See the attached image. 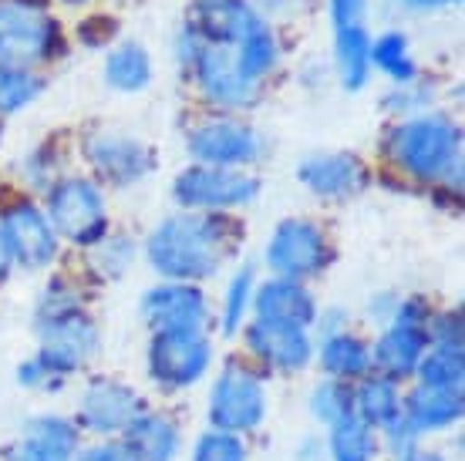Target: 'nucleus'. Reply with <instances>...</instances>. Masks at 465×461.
I'll use <instances>...</instances> for the list:
<instances>
[{
    "instance_id": "obj_20",
    "label": "nucleus",
    "mask_w": 465,
    "mask_h": 461,
    "mask_svg": "<svg viewBox=\"0 0 465 461\" xmlns=\"http://www.w3.org/2000/svg\"><path fill=\"white\" fill-rule=\"evenodd\" d=\"M297 175L314 196L327 199L358 196L368 185V172L354 155H314V159L303 162Z\"/></svg>"
},
{
    "instance_id": "obj_7",
    "label": "nucleus",
    "mask_w": 465,
    "mask_h": 461,
    "mask_svg": "<svg viewBox=\"0 0 465 461\" xmlns=\"http://www.w3.org/2000/svg\"><path fill=\"white\" fill-rule=\"evenodd\" d=\"M210 368V344L203 330H163L149 344V374L169 391L196 384Z\"/></svg>"
},
{
    "instance_id": "obj_19",
    "label": "nucleus",
    "mask_w": 465,
    "mask_h": 461,
    "mask_svg": "<svg viewBox=\"0 0 465 461\" xmlns=\"http://www.w3.org/2000/svg\"><path fill=\"white\" fill-rule=\"evenodd\" d=\"M246 344L256 358L280 370H301L311 360V337L303 327H287V323L256 320L246 330Z\"/></svg>"
},
{
    "instance_id": "obj_17",
    "label": "nucleus",
    "mask_w": 465,
    "mask_h": 461,
    "mask_svg": "<svg viewBox=\"0 0 465 461\" xmlns=\"http://www.w3.org/2000/svg\"><path fill=\"white\" fill-rule=\"evenodd\" d=\"M78 431L58 415H45L27 421L24 435L14 441L4 461H74Z\"/></svg>"
},
{
    "instance_id": "obj_21",
    "label": "nucleus",
    "mask_w": 465,
    "mask_h": 461,
    "mask_svg": "<svg viewBox=\"0 0 465 461\" xmlns=\"http://www.w3.org/2000/svg\"><path fill=\"white\" fill-rule=\"evenodd\" d=\"M256 313L260 320L287 323V327H307L317 317L314 297L297 280H270L256 293Z\"/></svg>"
},
{
    "instance_id": "obj_9",
    "label": "nucleus",
    "mask_w": 465,
    "mask_h": 461,
    "mask_svg": "<svg viewBox=\"0 0 465 461\" xmlns=\"http://www.w3.org/2000/svg\"><path fill=\"white\" fill-rule=\"evenodd\" d=\"M327 263V240L314 222L283 220L267 242V266L280 280L314 277Z\"/></svg>"
},
{
    "instance_id": "obj_34",
    "label": "nucleus",
    "mask_w": 465,
    "mask_h": 461,
    "mask_svg": "<svg viewBox=\"0 0 465 461\" xmlns=\"http://www.w3.org/2000/svg\"><path fill=\"white\" fill-rule=\"evenodd\" d=\"M193 461H246V448L230 431H210L196 441Z\"/></svg>"
},
{
    "instance_id": "obj_29",
    "label": "nucleus",
    "mask_w": 465,
    "mask_h": 461,
    "mask_svg": "<svg viewBox=\"0 0 465 461\" xmlns=\"http://www.w3.org/2000/svg\"><path fill=\"white\" fill-rule=\"evenodd\" d=\"M371 64L381 68L395 84H408L415 78V64L408 58V41L398 31H384L371 41Z\"/></svg>"
},
{
    "instance_id": "obj_13",
    "label": "nucleus",
    "mask_w": 465,
    "mask_h": 461,
    "mask_svg": "<svg viewBox=\"0 0 465 461\" xmlns=\"http://www.w3.org/2000/svg\"><path fill=\"white\" fill-rule=\"evenodd\" d=\"M142 313L155 334L163 330H203L206 297L193 283H165L145 293Z\"/></svg>"
},
{
    "instance_id": "obj_18",
    "label": "nucleus",
    "mask_w": 465,
    "mask_h": 461,
    "mask_svg": "<svg viewBox=\"0 0 465 461\" xmlns=\"http://www.w3.org/2000/svg\"><path fill=\"white\" fill-rule=\"evenodd\" d=\"M429 323H415V320H401V317H391L388 330L381 334V340L374 344L371 360L384 370V378H408L415 374L425 358V347H429Z\"/></svg>"
},
{
    "instance_id": "obj_10",
    "label": "nucleus",
    "mask_w": 465,
    "mask_h": 461,
    "mask_svg": "<svg viewBox=\"0 0 465 461\" xmlns=\"http://www.w3.org/2000/svg\"><path fill=\"white\" fill-rule=\"evenodd\" d=\"M196 78L203 84V92L210 94L213 102L226 104V108H246V104L256 102L260 94V84H256L250 74L240 64V54L232 44H213V41H203L196 61Z\"/></svg>"
},
{
    "instance_id": "obj_28",
    "label": "nucleus",
    "mask_w": 465,
    "mask_h": 461,
    "mask_svg": "<svg viewBox=\"0 0 465 461\" xmlns=\"http://www.w3.org/2000/svg\"><path fill=\"white\" fill-rule=\"evenodd\" d=\"M331 458L334 461H371L378 445H374V427H368L358 415L344 417L331 425Z\"/></svg>"
},
{
    "instance_id": "obj_40",
    "label": "nucleus",
    "mask_w": 465,
    "mask_h": 461,
    "mask_svg": "<svg viewBox=\"0 0 465 461\" xmlns=\"http://www.w3.org/2000/svg\"><path fill=\"white\" fill-rule=\"evenodd\" d=\"M14 263V253H11V242H7V232H4V222H0V280L7 277V270Z\"/></svg>"
},
{
    "instance_id": "obj_6",
    "label": "nucleus",
    "mask_w": 465,
    "mask_h": 461,
    "mask_svg": "<svg viewBox=\"0 0 465 461\" xmlns=\"http://www.w3.org/2000/svg\"><path fill=\"white\" fill-rule=\"evenodd\" d=\"M267 415V391L263 381L243 364H230L223 370L210 394V421L216 431H253Z\"/></svg>"
},
{
    "instance_id": "obj_4",
    "label": "nucleus",
    "mask_w": 465,
    "mask_h": 461,
    "mask_svg": "<svg viewBox=\"0 0 465 461\" xmlns=\"http://www.w3.org/2000/svg\"><path fill=\"white\" fill-rule=\"evenodd\" d=\"M58 51V24L41 4L7 0L0 4V64L27 68Z\"/></svg>"
},
{
    "instance_id": "obj_1",
    "label": "nucleus",
    "mask_w": 465,
    "mask_h": 461,
    "mask_svg": "<svg viewBox=\"0 0 465 461\" xmlns=\"http://www.w3.org/2000/svg\"><path fill=\"white\" fill-rule=\"evenodd\" d=\"M243 232L226 216H173L145 242L149 263L173 283L213 277Z\"/></svg>"
},
{
    "instance_id": "obj_35",
    "label": "nucleus",
    "mask_w": 465,
    "mask_h": 461,
    "mask_svg": "<svg viewBox=\"0 0 465 461\" xmlns=\"http://www.w3.org/2000/svg\"><path fill=\"white\" fill-rule=\"evenodd\" d=\"M132 242L115 240V242H98V253H94V266L102 270V277H122L125 263L132 260Z\"/></svg>"
},
{
    "instance_id": "obj_23",
    "label": "nucleus",
    "mask_w": 465,
    "mask_h": 461,
    "mask_svg": "<svg viewBox=\"0 0 465 461\" xmlns=\"http://www.w3.org/2000/svg\"><path fill=\"white\" fill-rule=\"evenodd\" d=\"M125 448L135 461H173L179 451V431L163 415H139L125 427Z\"/></svg>"
},
{
    "instance_id": "obj_42",
    "label": "nucleus",
    "mask_w": 465,
    "mask_h": 461,
    "mask_svg": "<svg viewBox=\"0 0 465 461\" xmlns=\"http://www.w3.org/2000/svg\"><path fill=\"white\" fill-rule=\"evenodd\" d=\"M401 461H442L439 455H421V451H411V455H405Z\"/></svg>"
},
{
    "instance_id": "obj_14",
    "label": "nucleus",
    "mask_w": 465,
    "mask_h": 461,
    "mask_svg": "<svg viewBox=\"0 0 465 461\" xmlns=\"http://www.w3.org/2000/svg\"><path fill=\"white\" fill-rule=\"evenodd\" d=\"M4 232H7V242H11V253L17 263L24 266H45L54 260L58 253V232L47 222V216L31 202H21V206L7 209L4 216Z\"/></svg>"
},
{
    "instance_id": "obj_24",
    "label": "nucleus",
    "mask_w": 465,
    "mask_h": 461,
    "mask_svg": "<svg viewBox=\"0 0 465 461\" xmlns=\"http://www.w3.org/2000/svg\"><path fill=\"white\" fill-rule=\"evenodd\" d=\"M334 51H338V71L344 88H351V92L364 88L368 71H371V37L364 34V24L338 27Z\"/></svg>"
},
{
    "instance_id": "obj_43",
    "label": "nucleus",
    "mask_w": 465,
    "mask_h": 461,
    "mask_svg": "<svg viewBox=\"0 0 465 461\" xmlns=\"http://www.w3.org/2000/svg\"><path fill=\"white\" fill-rule=\"evenodd\" d=\"M64 4H82V0H64Z\"/></svg>"
},
{
    "instance_id": "obj_36",
    "label": "nucleus",
    "mask_w": 465,
    "mask_h": 461,
    "mask_svg": "<svg viewBox=\"0 0 465 461\" xmlns=\"http://www.w3.org/2000/svg\"><path fill=\"white\" fill-rule=\"evenodd\" d=\"M425 102H429V94L415 92L411 81H408V84H395V92L384 98V108H388V112H398V115H408V112H421Z\"/></svg>"
},
{
    "instance_id": "obj_2",
    "label": "nucleus",
    "mask_w": 465,
    "mask_h": 461,
    "mask_svg": "<svg viewBox=\"0 0 465 461\" xmlns=\"http://www.w3.org/2000/svg\"><path fill=\"white\" fill-rule=\"evenodd\" d=\"M41 334H45V350H41V364L47 374H68L78 370L84 360L94 354L98 347V334H94V323L88 320L78 307V300L58 289L47 293V300L41 303Z\"/></svg>"
},
{
    "instance_id": "obj_27",
    "label": "nucleus",
    "mask_w": 465,
    "mask_h": 461,
    "mask_svg": "<svg viewBox=\"0 0 465 461\" xmlns=\"http://www.w3.org/2000/svg\"><path fill=\"white\" fill-rule=\"evenodd\" d=\"M321 364L331 378H341V381H348V378H361L368 364H371V350L361 344L358 337H348V334H334V337H324V347H321Z\"/></svg>"
},
{
    "instance_id": "obj_38",
    "label": "nucleus",
    "mask_w": 465,
    "mask_h": 461,
    "mask_svg": "<svg viewBox=\"0 0 465 461\" xmlns=\"http://www.w3.org/2000/svg\"><path fill=\"white\" fill-rule=\"evenodd\" d=\"M435 344H449V347H462V313H449L439 320V327L431 330Z\"/></svg>"
},
{
    "instance_id": "obj_3",
    "label": "nucleus",
    "mask_w": 465,
    "mask_h": 461,
    "mask_svg": "<svg viewBox=\"0 0 465 461\" xmlns=\"http://www.w3.org/2000/svg\"><path fill=\"white\" fill-rule=\"evenodd\" d=\"M388 149L405 172L419 179H439L459 165V132L445 115H421L395 128Z\"/></svg>"
},
{
    "instance_id": "obj_33",
    "label": "nucleus",
    "mask_w": 465,
    "mask_h": 461,
    "mask_svg": "<svg viewBox=\"0 0 465 461\" xmlns=\"http://www.w3.org/2000/svg\"><path fill=\"white\" fill-rule=\"evenodd\" d=\"M253 300V273L250 266H243L230 283V293H226V310H223V330L226 334H236V327L243 320L246 307Z\"/></svg>"
},
{
    "instance_id": "obj_8",
    "label": "nucleus",
    "mask_w": 465,
    "mask_h": 461,
    "mask_svg": "<svg viewBox=\"0 0 465 461\" xmlns=\"http://www.w3.org/2000/svg\"><path fill=\"white\" fill-rule=\"evenodd\" d=\"M253 175L240 169H223V165H193L175 179L173 196L186 209H230L243 206L256 196Z\"/></svg>"
},
{
    "instance_id": "obj_16",
    "label": "nucleus",
    "mask_w": 465,
    "mask_h": 461,
    "mask_svg": "<svg viewBox=\"0 0 465 461\" xmlns=\"http://www.w3.org/2000/svg\"><path fill=\"white\" fill-rule=\"evenodd\" d=\"M267 24L246 0H196V34L213 44H243Z\"/></svg>"
},
{
    "instance_id": "obj_26",
    "label": "nucleus",
    "mask_w": 465,
    "mask_h": 461,
    "mask_svg": "<svg viewBox=\"0 0 465 461\" xmlns=\"http://www.w3.org/2000/svg\"><path fill=\"white\" fill-rule=\"evenodd\" d=\"M152 81V61L142 44L115 47L105 61V84L112 92H142Z\"/></svg>"
},
{
    "instance_id": "obj_22",
    "label": "nucleus",
    "mask_w": 465,
    "mask_h": 461,
    "mask_svg": "<svg viewBox=\"0 0 465 461\" xmlns=\"http://www.w3.org/2000/svg\"><path fill=\"white\" fill-rule=\"evenodd\" d=\"M462 417V387H421L411 394L401 407V421H405L415 435L445 427Z\"/></svg>"
},
{
    "instance_id": "obj_12",
    "label": "nucleus",
    "mask_w": 465,
    "mask_h": 461,
    "mask_svg": "<svg viewBox=\"0 0 465 461\" xmlns=\"http://www.w3.org/2000/svg\"><path fill=\"white\" fill-rule=\"evenodd\" d=\"M189 152L199 165H246L260 155V139L253 128L240 122H206L189 135Z\"/></svg>"
},
{
    "instance_id": "obj_11",
    "label": "nucleus",
    "mask_w": 465,
    "mask_h": 461,
    "mask_svg": "<svg viewBox=\"0 0 465 461\" xmlns=\"http://www.w3.org/2000/svg\"><path fill=\"white\" fill-rule=\"evenodd\" d=\"M142 415V397L128 384L122 381H92L84 387L82 404H78V421L88 431L98 435H112V431H125L135 417Z\"/></svg>"
},
{
    "instance_id": "obj_30",
    "label": "nucleus",
    "mask_w": 465,
    "mask_h": 461,
    "mask_svg": "<svg viewBox=\"0 0 465 461\" xmlns=\"http://www.w3.org/2000/svg\"><path fill=\"white\" fill-rule=\"evenodd\" d=\"M421 387H462V347L435 344L419 364Z\"/></svg>"
},
{
    "instance_id": "obj_15",
    "label": "nucleus",
    "mask_w": 465,
    "mask_h": 461,
    "mask_svg": "<svg viewBox=\"0 0 465 461\" xmlns=\"http://www.w3.org/2000/svg\"><path fill=\"white\" fill-rule=\"evenodd\" d=\"M88 162L94 165V172L102 175L112 185H132L139 182L142 175H149L152 169V152L142 145L139 139H128V135H94L88 145Z\"/></svg>"
},
{
    "instance_id": "obj_32",
    "label": "nucleus",
    "mask_w": 465,
    "mask_h": 461,
    "mask_svg": "<svg viewBox=\"0 0 465 461\" xmlns=\"http://www.w3.org/2000/svg\"><path fill=\"white\" fill-rule=\"evenodd\" d=\"M311 411L324 425H338L344 417L354 415V391L344 381H324L317 384L311 394Z\"/></svg>"
},
{
    "instance_id": "obj_41",
    "label": "nucleus",
    "mask_w": 465,
    "mask_h": 461,
    "mask_svg": "<svg viewBox=\"0 0 465 461\" xmlns=\"http://www.w3.org/2000/svg\"><path fill=\"white\" fill-rule=\"evenodd\" d=\"M405 7H415V11H439V7H452L459 0H398Z\"/></svg>"
},
{
    "instance_id": "obj_39",
    "label": "nucleus",
    "mask_w": 465,
    "mask_h": 461,
    "mask_svg": "<svg viewBox=\"0 0 465 461\" xmlns=\"http://www.w3.org/2000/svg\"><path fill=\"white\" fill-rule=\"evenodd\" d=\"M78 461H135V455L125 445H94Z\"/></svg>"
},
{
    "instance_id": "obj_37",
    "label": "nucleus",
    "mask_w": 465,
    "mask_h": 461,
    "mask_svg": "<svg viewBox=\"0 0 465 461\" xmlns=\"http://www.w3.org/2000/svg\"><path fill=\"white\" fill-rule=\"evenodd\" d=\"M331 17H334V27L364 24V0H331Z\"/></svg>"
},
{
    "instance_id": "obj_31",
    "label": "nucleus",
    "mask_w": 465,
    "mask_h": 461,
    "mask_svg": "<svg viewBox=\"0 0 465 461\" xmlns=\"http://www.w3.org/2000/svg\"><path fill=\"white\" fill-rule=\"evenodd\" d=\"M41 94V81L24 68L0 64V115H14Z\"/></svg>"
},
{
    "instance_id": "obj_5",
    "label": "nucleus",
    "mask_w": 465,
    "mask_h": 461,
    "mask_svg": "<svg viewBox=\"0 0 465 461\" xmlns=\"http://www.w3.org/2000/svg\"><path fill=\"white\" fill-rule=\"evenodd\" d=\"M47 222L71 242L94 246L105 240V199L88 179H64L47 196Z\"/></svg>"
},
{
    "instance_id": "obj_25",
    "label": "nucleus",
    "mask_w": 465,
    "mask_h": 461,
    "mask_svg": "<svg viewBox=\"0 0 465 461\" xmlns=\"http://www.w3.org/2000/svg\"><path fill=\"white\" fill-rule=\"evenodd\" d=\"M354 415L368 427H388L401 415V397L391 378H368L354 394Z\"/></svg>"
}]
</instances>
